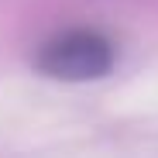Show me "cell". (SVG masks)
Listing matches in <instances>:
<instances>
[{
  "label": "cell",
  "mask_w": 158,
  "mask_h": 158,
  "mask_svg": "<svg viewBox=\"0 0 158 158\" xmlns=\"http://www.w3.org/2000/svg\"><path fill=\"white\" fill-rule=\"evenodd\" d=\"M31 62L41 76L59 83H96L117 69L120 48L107 31L89 24H72L41 38Z\"/></svg>",
  "instance_id": "6da1fadb"
}]
</instances>
